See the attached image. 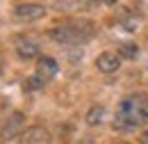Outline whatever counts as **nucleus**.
<instances>
[{
	"mask_svg": "<svg viewBox=\"0 0 148 144\" xmlns=\"http://www.w3.org/2000/svg\"><path fill=\"white\" fill-rule=\"evenodd\" d=\"M96 28L89 21H59L55 28L48 30V39L59 46H80L93 39Z\"/></svg>",
	"mask_w": 148,
	"mask_h": 144,
	"instance_id": "obj_2",
	"label": "nucleus"
},
{
	"mask_svg": "<svg viewBox=\"0 0 148 144\" xmlns=\"http://www.w3.org/2000/svg\"><path fill=\"white\" fill-rule=\"evenodd\" d=\"M146 124H148V101L139 94L125 96L119 103L114 121H112L114 130H121V133H130V130L146 126Z\"/></svg>",
	"mask_w": 148,
	"mask_h": 144,
	"instance_id": "obj_1",
	"label": "nucleus"
},
{
	"mask_svg": "<svg viewBox=\"0 0 148 144\" xmlns=\"http://www.w3.org/2000/svg\"><path fill=\"white\" fill-rule=\"evenodd\" d=\"M93 2H98V5H107V7H114V5H116V0H93Z\"/></svg>",
	"mask_w": 148,
	"mask_h": 144,
	"instance_id": "obj_13",
	"label": "nucleus"
},
{
	"mask_svg": "<svg viewBox=\"0 0 148 144\" xmlns=\"http://www.w3.org/2000/svg\"><path fill=\"white\" fill-rule=\"evenodd\" d=\"M116 53L121 55V60H134V57L139 55V46H137L134 41H123Z\"/></svg>",
	"mask_w": 148,
	"mask_h": 144,
	"instance_id": "obj_10",
	"label": "nucleus"
},
{
	"mask_svg": "<svg viewBox=\"0 0 148 144\" xmlns=\"http://www.w3.org/2000/svg\"><path fill=\"white\" fill-rule=\"evenodd\" d=\"M46 82H48L46 78H41L39 73H34V75H30V78L25 80V87H27V89H43Z\"/></svg>",
	"mask_w": 148,
	"mask_h": 144,
	"instance_id": "obj_11",
	"label": "nucleus"
},
{
	"mask_svg": "<svg viewBox=\"0 0 148 144\" xmlns=\"http://www.w3.org/2000/svg\"><path fill=\"white\" fill-rule=\"evenodd\" d=\"M21 144H53L48 128L43 126H27L21 133Z\"/></svg>",
	"mask_w": 148,
	"mask_h": 144,
	"instance_id": "obj_5",
	"label": "nucleus"
},
{
	"mask_svg": "<svg viewBox=\"0 0 148 144\" xmlns=\"http://www.w3.org/2000/svg\"><path fill=\"white\" fill-rule=\"evenodd\" d=\"M0 71H2V66H0Z\"/></svg>",
	"mask_w": 148,
	"mask_h": 144,
	"instance_id": "obj_15",
	"label": "nucleus"
},
{
	"mask_svg": "<svg viewBox=\"0 0 148 144\" xmlns=\"http://www.w3.org/2000/svg\"><path fill=\"white\" fill-rule=\"evenodd\" d=\"M121 55L114 53V51H103V53L96 57V69L100 73H114L121 69Z\"/></svg>",
	"mask_w": 148,
	"mask_h": 144,
	"instance_id": "obj_6",
	"label": "nucleus"
},
{
	"mask_svg": "<svg viewBox=\"0 0 148 144\" xmlns=\"http://www.w3.org/2000/svg\"><path fill=\"white\" fill-rule=\"evenodd\" d=\"M141 142L148 144V130H146V133H141Z\"/></svg>",
	"mask_w": 148,
	"mask_h": 144,
	"instance_id": "obj_14",
	"label": "nucleus"
},
{
	"mask_svg": "<svg viewBox=\"0 0 148 144\" xmlns=\"http://www.w3.org/2000/svg\"><path fill=\"white\" fill-rule=\"evenodd\" d=\"M57 71H59V64H57L55 57H50V55H39L37 57V73L41 78L50 80L57 75Z\"/></svg>",
	"mask_w": 148,
	"mask_h": 144,
	"instance_id": "obj_8",
	"label": "nucleus"
},
{
	"mask_svg": "<svg viewBox=\"0 0 148 144\" xmlns=\"http://www.w3.org/2000/svg\"><path fill=\"white\" fill-rule=\"evenodd\" d=\"M14 48H16V55L21 60H37L39 57V44L30 37H16Z\"/></svg>",
	"mask_w": 148,
	"mask_h": 144,
	"instance_id": "obj_7",
	"label": "nucleus"
},
{
	"mask_svg": "<svg viewBox=\"0 0 148 144\" xmlns=\"http://www.w3.org/2000/svg\"><path fill=\"white\" fill-rule=\"evenodd\" d=\"M121 25L130 30V32H134V30H139V16H132V14H125V16L121 18Z\"/></svg>",
	"mask_w": 148,
	"mask_h": 144,
	"instance_id": "obj_12",
	"label": "nucleus"
},
{
	"mask_svg": "<svg viewBox=\"0 0 148 144\" xmlns=\"http://www.w3.org/2000/svg\"><path fill=\"white\" fill-rule=\"evenodd\" d=\"M25 114L23 112H12L7 117V124L2 126V140H14V137H21V133L25 130Z\"/></svg>",
	"mask_w": 148,
	"mask_h": 144,
	"instance_id": "obj_4",
	"label": "nucleus"
},
{
	"mask_svg": "<svg viewBox=\"0 0 148 144\" xmlns=\"http://www.w3.org/2000/svg\"><path fill=\"white\" fill-rule=\"evenodd\" d=\"M105 117H107L105 105H91L84 114V121H87V126H100L105 121Z\"/></svg>",
	"mask_w": 148,
	"mask_h": 144,
	"instance_id": "obj_9",
	"label": "nucleus"
},
{
	"mask_svg": "<svg viewBox=\"0 0 148 144\" xmlns=\"http://www.w3.org/2000/svg\"><path fill=\"white\" fill-rule=\"evenodd\" d=\"M46 16V5L41 2H18L14 5V18L21 23H32Z\"/></svg>",
	"mask_w": 148,
	"mask_h": 144,
	"instance_id": "obj_3",
	"label": "nucleus"
}]
</instances>
